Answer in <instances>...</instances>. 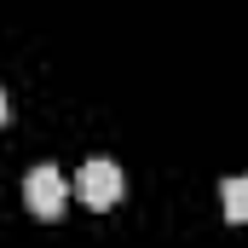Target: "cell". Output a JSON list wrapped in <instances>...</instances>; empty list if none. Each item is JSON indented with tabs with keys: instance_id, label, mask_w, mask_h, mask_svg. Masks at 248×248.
<instances>
[{
	"instance_id": "obj_1",
	"label": "cell",
	"mask_w": 248,
	"mask_h": 248,
	"mask_svg": "<svg viewBox=\"0 0 248 248\" xmlns=\"http://www.w3.org/2000/svg\"><path fill=\"white\" fill-rule=\"evenodd\" d=\"M122 190H127V179H122V168H116L110 156H93V162L75 173V196H81L87 208H98V214H110V208L122 202Z\"/></svg>"
},
{
	"instance_id": "obj_2",
	"label": "cell",
	"mask_w": 248,
	"mask_h": 248,
	"mask_svg": "<svg viewBox=\"0 0 248 248\" xmlns=\"http://www.w3.org/2000/svg\"><path fill=\"white\" fill-rule=\"evenodd\" d=\"M63 196H69V185H63L58 168H35V173L23 179V202H29L35 219H58V214H63Z\"/></svg>"
},
{
	"instance_id": "obj_3",
	"label": "cell",
	"mask_w": 248,
	"mask_h": 248,
	"mask_svg": "<svg viewBox=\"0 0 248 248\" xmlns=\"http://www.w3.org/2000/svg\"><path fill=\"white\" fill-rule=\"evenodd\" d=\"M219 202H225V219L231 225H248V179H225L219 185Z\"/></svg>"
},
{
	"instance_id": "obj_4",
	"label": "cell",
	"mask_w": 248,
	"mask_h": 248,
	"mask_svg": "<svg viewBox=\"0 0 248 248\" xmlns=\"http://www.w3.org/2000/svg\"><path fill=\"white\" fill-rule=\"evenodd\" d=\"M0 127H6V93H0Z\"/></svg>"
}]
</instances>
